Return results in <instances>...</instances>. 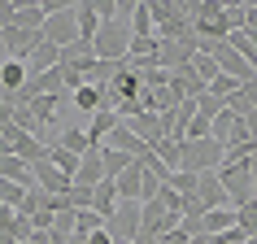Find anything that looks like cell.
Instances as JSON below:
<instances>
[{
  "instance_id": "cell-1",
  "label": "cell",
  "mask_w": 257,
  "mask_h": 244,
  "mask_svg": "<svg viewBox=\"0 0 257 244\" xmlns=\"http://www.w3.org/2000/svg\"><path fill=\"white\" fill-rule=\"evenodd\" d=\"M222 162H227V149H222L214 136L209 140H179V170H188V175H209V170H218Z\"/></svg>"
},
{
  "instance_id": "cell-2",
  "label": "cell",
  "mask_w": 257,
  "mask_h": 244,
  "mask_svg": "<svg viewBox=\"0 0 257 244\" xmlns=\"http://www.w3.org/2000/svg\"><path fill=\"white\" fill-rule=\"evenodd\" d=\"M92 53H96V61H126V53H131V22H126V18L100 22Z\"/></svg>"
},
{
  "instance_id": "cell-3",
  "label": "cell",
  "mask_w": 257,
  "mask_h": 244,
  "mask_svg": "<svg viewBox=\"0 0 257 244\" xmlns=\"http://www.w3.org/2000/svg\"><path fill=\"white\" fill-rule=\"evenodd\" d=\"M214 175L222 183V192H227L231 209H240V205L253 201V170H248V162H222Z\"/></svg>"
},
{
  "instance_id": "cell-4",
  "label": "cell",
  "mask_w": 257,
  "mask_h": 244,
  "mask_svg": "<svg viewBox=\"0 0 257 244\" xmlns=\"http://www.w3.org/2000/svg\"><path fill=\"white\" fill-rule=\"evenodd\" d=\"M231 22H227V9H222V0H201L196 5V40H227L231 35Z\"/></svg>"
},
{
  "instance_id": "cell-5",
  "label": "cell",
  "mask_w": 257,
  "mask_h": 244,
  "mask_svg": "<svg viewBox=\"0 0 257 244\" xmlns=\"http://www.w3.org/2000/svg\"><path fill=\"white\" fill-rule=\"evenodd\" d=\"M105 231H109V235H113L118 244H131V240H140V201H122L118 209L109 214Z\"/></svg>"
},
{
  "instance_id": "cell-6",
  "label": "cell",
  "mask_w": 257,
  "mask_h": 244,
  "mask_svg": "<svg viewBox=\"0 0 257 244\" xmlns=\"http://www.w3.org/2000/svg\"><path fill=\"white\" fill-rule=\"evenodd\" d=\"M79 40V22H74V5H66L61 14H53L44 22V44H53V48H70V44Z\"/></svg>"
},
{
  "instance_id": "cell-7",
  "label": "cell",
  "mask_w": 257,
  "mask_h": 244,
  "mask_svg": "<svg viewBox=\"0 0 257 244\" xmlns=\"http://www.w3.org/2000/svg\"><path fill=\"white\" fill-rule=\"evenodd\" d=\"M0 35H5V48H9L14 61H27V57L44 44V31H27V27H5Z\"/></svg>"
},
{
  "instance_id": "cell-8",
  "label": "cell",
  "mask_w": 257,
  "mask_h": 244,
  "mask_svg": "<svg viewBox=\"0 0 257 244\" xmlns=\"http://www.w3.org/2000/svg\"><path fill=\"white\" fill-rule=\"evenodd\" d=\"M100 149H118V153H131V157L140 162V157L149 153V144H144L140 136H131V127H126V122H118V127H113V131L105 136V144H100Z\"/></svg>"
},
{
  "instance_id": "cell-9",
  "label": "cell",
  "mask_w": 257,
  "mask_h": 244,
  "mask_svg": "<svg viewBox=\"0 0 257 244\" xmlns=\"http://www.w3.org/2000/svg\"><path fill=\"white\" fill-rule=\"evenodd\" d=\"M96 183H105V162H100V144L87 149L79 157V175H74V188H96Z\"/></svg>"
},
{
  "instance_id": "cell-10",
  "label": "cell",
  "mask_w": 257,
  "mask_h": 244,
  "mask_svg": "<svg viewBox=\"0 0 257 244\" xmlns=\"http://www.w3.org/2000/svg\"><path fill=\"white\" fill-rule=\"evenodd\" d=\"M31 175H35V188H44L48 196H61V192L70 188V175H61V170H57V166L48 162V157L31 166Z\"/></svg>"
},
{
  "instance_id": "cell-11",
  "label": "cell",
  "mask_w": 257,
  "mask_h": 244,
  "mask_svg": "<svg viewBox=\"0 0 257 244\" xmlns=\"http://www.w3.org/2000/svg\"><path fill=\"white\" fill-rule=\"evenodd\" d=\"M0 179L5 183H18V188H35V175H31V166L18 157V153H0Z\"/></svg>"
},
{
  "instance_id": "cell-12",
  "label": "cell",
  "mask_w": 257,
  "mask_h": 244,
  "mask_svg": "<svg viewBox=\"0 0 257 244\" xmlns=\"http://www.w3.org/2000/svg\"><path fill=\"white\" fill-rule=\"evenodd\" d=\"M126 127H131V136H140L144 144H157V140H166V127H162V113H136V118H126Z\"/></svg>"
},
{
  "instance_id": "cell-13",
  "label": "cell",
  "mask_w": 257,
  "mask_h": 244,
  "mask_svg": "<svg viewBox=\"0 0 257 244\" xmlns=\"http://www.w3.org/2000/svg\"><path fill=\"white\" fill-rule=\"evenodd\" d=\"M196 201H201L205 209H231V201H227V192H222V183H218L214 170L201 175V183H196Z\"/></svg>"
},
{
  "instance_id": "cell-14",
  "label": "cell",
  "mask_w": 257,
  "mask_h": 244,
  "mask_svg": "<svg viewBox=\"0 0 257 244\" xmlns=\"http://www.w3.org/2000/svg\"><path fill=\"white\" fill-rule=\"evenodd\" d=\"M27 83H31V74H27V61H14V57H9V61L0 66V96H14V92H22Z\"/></svg>"
},
{
  "instance_id": "cell-15",
  "label": "cell",
  "mask_w": 257,
  "mask_h": 244,
  "mask_svg": "<svg viewBox=\"0 0 257 244\" xmlns=\"http://www.w3.org/2000/svg\"><path fill=\"white\" fill-rule=\"evenodd\" d=\"M61 66V48H53V44H40L35 53L27 57V74L31 79H40V74H48V70Z\"/></svg>"
},
{
  "instance_id": "cell-16",
  "label": "cell",
  "mask_w": 257,
  "mask_h": 244,
  "mask_svg": "<svg viewBox=\"0 0 257 244\" xmlns=\"http://www.w3.org/2000/svg\"><path fill=\"white\" fill-rule=\"evenodd\" d=\"M74 22H79V40H74V44H96V31H100V18H96V5H92V0H83V5H74Z\"/></svg>"
},
{
  "instance_id": "cell-17",
  "label": "cell",
  "mask_w": 257,
  "mask_h": 244,
  "mask_svg": "<svg viewBox=\"0 0 257 244\" xmlns=\"http://www.w3.org/2000/svg\"><path fill=\"white\" fill-rule=\"evenodd\" d=\"M118 205H122V201H118V188H113V179H105V183H96V188H92V209L105 218V222H109V214H113Z\"/></svg>"
},
{
  "instance_id": "cell-18",
  "label": "cell",
  "mask_w": 257,
  "mask_h": 244,
  "mask_svg": "<svg viewBox=\"0 0 257 244\" xmlns=\"http://www.w3.org/2000/svg\"><path fill=\"white\" fill-rule=\"evenodd\" d=\"M118 122H122V118L113 113V109H100V113H92V118H87V127H83V131H87V140H92V144H105V136L118 127Z\"/></svg>"
},
{
  "instance_id": "cell-19",
  "label": "cell",
  "mask_w": 257,
  "mask_h": 244,
  "mask_svg": "<svg viewBox=\"0 0 257 244\" xmlns=\"http://www.w3.org/2000/svg\"><path fill=\"white\" fill-rule=\"evenodd\" d=\"M48 14H44V5L27 0V5H14V27H27V31H44Z\"/></svg>"
},
{
  "instance_id": "cell-20",
  "label": "cell",
  "mask_w": 257,
  "mask_h": 244,
  "mask_svg": "<svg viewBox=\"0 0 257 244\" xmlns=\"http://www.w3.org/2000/svg\"><path fill=\"white\" fill-rule=\"evenodd\" d=\"M57 144H61L66 153H74V157H83L87 149H96L92 140H87V131H83V127H61V131H57Z\"/></svg>"
},
{
  "instance_id": "cell-21",
  "label": "cell",
  "mask_w": 257,
  "mask_h": 244,
  "mask_svg": "<svg viewBox=\"0 0 257 244\" xmlns=\"http://www.w3.org/2000/svg\"><path fill=\"white\" fill-rule=\"evenodd\" d=\"M140 162H131L126 170H122L118 179H113V188H118V201H140Z\"/></svg>"
},
{
  "instance_id": "cell-22",
  "label": "cell",
  "mask_w": 257,
  "mask_h": 244,
  "mask_svg": "<svg viewBox=\"0 0 257 244\" xmlns=\"http://www.w3.org/2000/svg\"><path fill=\"white\" fill-rule=\"evenodd\" d=\"M74 109H79V113H87V118H92V113H100V109H109V105H105V87H92V83H87V87H79V92H74Z\"/></svg>"
},
{
  "instance_id": "cell-23",
  "label": "cell",
  "mask_w": 257,
  "mask_h": 244,
  "mask_svg": "<svg viewBox=\"0 0 257 244\" xmlns=\"http://www.w3.org/2000/svg\"><path fill=\"white\" fill-rule=\"evenodd\" d=\"M235 227V209H209L205 214V235H222Z\"/></svg>"
},
{
  "instance_id": "cell-24",
  "label": "cell",
  "mask_w": 257,
  "mask_h": 244,
  "mask_svg": "<svg viewBox=\"0 0 257 244\" xmlns=\"http://www.w3.org/2000/svg\"><path fill=\"white\" fill-rule=\"evenodd\" d=\"M100 162H105V179H118L136 157H131V153H118V149H100Z\"/></svg>"
},
{
  "instance_id": "cell-25",
  "label": "cell",
  "mask_w": 257,
  "mask_h": 244,
  "mask_svg": "<svg viewBox=\"0 0 257 244\" xmlns=\"http://www.w3.org/2000/svg\"><path fill=\"white\" fill-rule=\"evenodd\" d=\"M48 162H53L61 175H70V183H74V175H79V157H74V153H66L61 144H53V149H48Z\"/></svg>"
},
{
  "instance_id": "cell-26",
  "label": "cell",
  "mask_w": 257,
  "mask_h": 244,
  "mask_svg": "<svg viewBox=\"0 0 257 244\" xmlns=\"http://www.w3.org/2000/svg\"><path fill=\"white\" fill-rule=\"evenodd\" d=\"M196 183H201V175H188V170H175V175L166 179V188H175L183 201H192V196H196Z\"/></svg>"
},
{
  "instance_id": "cell-27",
  "label": "cell",
  "mask_w": 257,
  "mask_h": 244,
  "mask_svg": "<svg viewBox=\"0 0 257 244\" xmlns=\"http://www.w3.org/2000/svg\"><path fill=\"white\" fill-rule=\"evenodd\" d=\"M136 35H157V27H153V14L144 0H136V14H131V40Z\"/></svg>"
},
{
  "instance_id": "cell-28",
  "label": "cell",
  "mask_w": 257,
  "mask_h": 244,
  "mask_svg": "<svg viewBox=\"0 0 257 244\" xmlns=\"http://www.w3.org/2000/svg\"><path fill=\"white\" fill-rule=\"evenodd\" d=\"M192 74H196V79H201L205 87H209V83H214L218 74H222V70H218V61H214V57H205V53H196V57H192Z\"/></svg>"
},
{
  "instance_id": "cell-29",
  "label": "cell",
  "mask_w": 257,
  "mask_h": 244,
  "mask_svg": "<svg viewBox=\"0 0 257 244\" xmlns=\"http://www.w3.org/2000/svg\"><path fill=\"white\" fill-rule=\"evenodd\" d=\"M153 153H157V162H166V170H179V140H157L153 144Z\"/></svg>"
},
{
  "instance_id": "cell-30",
  "label": "cell",
  "mask_w": 257,
  "mask_h": 244,
  "mask_svg": "<svg viewBox=\"0 0 257 244\" xmlns=\"http://www.w3.org/2000/svg\"><path fill=\"white\" fill-rule=\"evenodd\" d=\"M235 227H240L248 240L257 235V201H248V205H240V209H235Z\"/></svg>"
},
{
  "instance_id": "cell-31",
  "label": "cell",
  "mask_w": 257,
  "mask_h": 244,
  "mask_svg": "<svg viewBox=\"0 0 257 244\" xmlns=\"http://www.w3.org/2000/svg\"><path fill=\"white\" fill-rule=\"evenodd\" d=\"M100 227H105V218L96 214V209H79V222H74V235H96Z\"/></svg>"
},
{
  "instance_id": "cell-32",
  "label": "cell",
  "mask_w": 257,
  "mask_h": 244,
  "mask_svg": "<svg viewBox=\"0 0 257 244\" xmlns=\"http://www.w3.org/2000/svg\"><path fill=\"white\" fill-rule=\"evenodd\" d=\"M157 48H162V40H157V35H136V40H131V53L126 57H157Z\"/></svg>"
},
{
  "instance_id": "cell-33",
  "label": "cell",
  "mask_w": 257,
  "mask_h": 244,
  "mask_svg": "<svg viewBox=\"0 0 257 244\" xmlns=\"http://www.w3.org/2000/svg\"><path fill=\"white\" fill-rule=\"evenodd\" d=\"M22 201H27V188H18V183H5L0 179V205H9V209H22Z\"/></svg>"
},
{
  "instance_id": "cell-34",
  "label": "cell",
  "mask_w": 257,
  "mask_h": 244,
  "mask_svg": "<svg viewBox=\"0 0 257 244\" xmlns=\"http://www.w3.org/2000/svg\"><path fill=\"white\" fill-rule=\"evenodd\" d=\"M205 92H209V96H218V100H231V96L240 92V83L231 79V74H218V79L209 83V87H205Z\"/></svg>"
},
{
  "instance_id": "cell-35",
  "label": "cell",
  "mask_w": 257,
  "mask_h": 244,
  "mask_svg": "<svg viewBox=\"0 0 257 244\" xmlns=\"http://www.w3.org/2000/svg\"><path fill=\"white\" fill-rule=\"evenodd\" d=\"M222 109H227V100H218V96H209V92H205V96H196V113H201V118H209V122H214L218 113H222Z\"/></svg>"
},
{
  "instance_id": "cell-36",
  "label": "cell",
  "mask_w": 257,
  "mask_h": 244,
  "mask_svg": "<svg viewBox=\"0 0 257 244\" xmlns=\"http://www.w3.org/2000/svg\"><path fill=\"white\" fill-rule=\"evenodd\" d=\"M179 231H183L188 240H196V235L205 231V214H183V218H179Z\"/></svg>"
},
{
  "instance_id": "cell-37",
  "label": "cell",
  "mask_w": 257,
  "mask_h": 244,
  "mask_svg": "<svg viewBox=\"0 0 257 244\" xmlns=\"http://www.w3.org/2000/svg\"><path fill=\"white\" fill-rule=\"evenodd\" d=\"M14 27V0H0V31Z\"/></svg>"
},
{
  "instance_id": "cell-38",
  "label": "cell",
  "mask_w": 257,
  "mask_h": 244,
  "mask_svg": "<svg viewBox=\"0 0 257 244\" xmlns=\"http://www.w3.org/2000/svg\"><path fill=\"white\" fill-rule=\"evenodd\" d=\"M244 31H257V5H244Z\"/></svg>"
},
{
  "instance_id": "cell-39",
  "label": "cell",
  "mask_w": 257,
  "mask_h": 244,
  "mask_svg": "<svg viewBox=\"0 0 257 244\" xmlns=\"http://www.w3.org/2000/svg\"><path fill=\"white\" fill-rule=\"evenodd\" d=\"M157 244H192V240H188V235H183V231H170V235H162V240H157Z\"/></svg>"
},
{
  "instance_id": "cell-40",
  "label": "cell",
  "mask_w": 257,
  "mask_h": 244,
  "mask_svg": "<svg viewBox=\"0 0 257 244\" xmlns=\"http://www.w3.org/2000/svg\"><path fill=\"white\" fill-rule=\"evenodd\" d=\"M9 122H14V109H9V100L0 96V127H9Z\"/></svg>"
},
{
  "instance_id": "cell-41",
  "label": "cell",
  "mask_w": 257,
  "mask_h": 244,
  "mask_svg": "<svg viewBox=\"0 0 257 244\" xmlns=\"http://www.w3.org/2000/svg\"><path fill=\"white\" fill-rule=\"evenodd\" d=\"M244 96H248V105L257 109V79H253V83H244Z\"/></svg>"
},
{
  "instance_id": "cell-42",
  "label": "cell",
  "mask_w": 257,
  "mask_h": 244,
  "mask_svg": "<svg viewBox=\"0 0 257 244\" xmlns=\"http://www.w3.org/2000/svg\"><path fill=\"white\" fill-rule=\"evenodd\" d=\"M9 61V48H5V35H0V66Z\"/></svg>"
},
{
  "instance_id": "cell-43",
  "label": "cell",
  "mask_w": 257,
  "mask_h": 244,
  "mask_svg": "<svg viewBox=\"0 0 257 244\" xmlns=\"http://www.w3.org/2000/svg\"><path fill=\"white\" fill-rule=\"evenodd\" d=\"M244 35H248V40H253V48H257V31H244Z\"/></svg>"
},
{
  "instance_id": "cell-44",
  "label": "cell",
  "mask_w": 257,
  "mask_h": 244,
  "mask_svg": "<svg viewBox=\"0 0 257 244\" xmlns=\"http://www.w3.org/2000/svg\"><path fill=\"white\" fill-rule=\"evenodd\" d=\"M131 244H140V240H131Z\"/></svg>"
}]
</instances>
